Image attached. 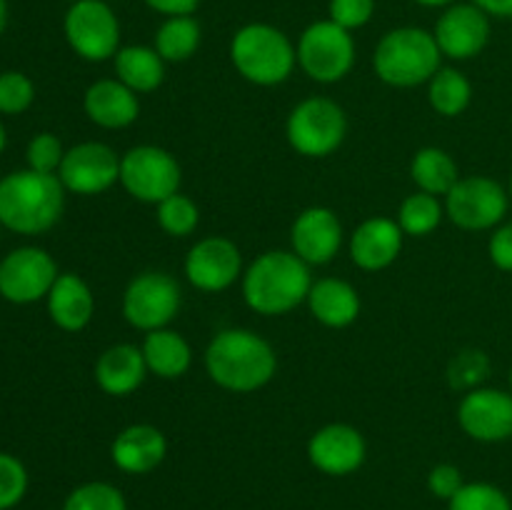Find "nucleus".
Returning <instances> with one entry per match:
<instances>
[{
  "label": "nucleus",
  "instance_id": "a878e982",
  "mask_svg": "<svg viewBox=\"0 0 512 510\" xmlns=\"http://www.w3.org/2000/svg\"><path fill=\"white\" fill-rule=\"evenodd\" d=\"M115 78L133 93H153L165 80V60L153 45H123L113 58Z\"/></svg>",
  "mask_w": 512,
  "mask_h": 510
},
{
  "label": "nucleus",
  "instance_id": "423d86ee",
  "mask_svg": "<svg viewBox=\"0 0 512 510\" xmlns=\"http://www.w3.org/2000/svg\"><path fill=\"white\" fill-rule=\"evenodd\" d=\"M285 138L303 158H328L348 138V115L335 100L313 95L290 110Z\"/></svg>",
  "mask_w": 512,
  "mask_h": 510
},
{
  "label": "nucleus",
  "instance_id": "473e14b6",
  "mask_svg": "<svg viewBox=\"0 0 512 510\" xmlns=\"http://www.w3.org/2000/svg\"><path fill=\"white\" fill-rule=\"evenodd\" d=\"M448 510H512V503L503 488L475 480V483H465L448 500Z\"/></svg>",
  "mask_w": 512,
  "mask_h": 510
},
{
  "label": "nucleus",
  "instance_id": "7ed1b4c3",
  "mask_svg": "<svg viewBox=\"0 0 512 510\" xmlns=\"http://www.w3.org/2000/svg\"><path fill=\"white\" fill-rule=\"evenodd\" d=\"M65 208V188L58 175L15 170L0 180V223L20 235L53 228Z\"/></svg>",
  "mask_w": 512,
  "mask_h": 510
},
{
  "label": "nucleus",
  "instance_id": "49530a36",
  "mask_svg": "<svg viewBox=\"0 0 512 510\" xmlns=\"http://www.w3.org/2000/svg\"><path fill=\"white\" fill-rule=\"evenodd\" d=\"M508 195H510V208H512V173H510V183H508Z\"/></svg>",
  "mask_w": 512,
  "mask_h": 510
},
{
  "label": "nucleus",
  "instance_id": "aec40b11",
  "mask_svg": "<svg viewBox=\"0 0 512 510\" xmlns=\"http://www.w3.org/2000/svg\"><path fill=\"white\" fill-rule=\"evenodd\" d=\"M168 455V438L160 428L148 423H135L120 430L110 445V460L128 475L153 473Z\"/></svg>",
  "mask_w": 512,
  "mask_h": 510
},
{
  "label": "nucleus",
  "instance_id": "c85d7f7f",
  "mask_svg": "<svg viewBox=\"0 0 512 510\" xmlns=\"http://www.w3.org/2000/svg\"><path fill=\"white\" fill-rule=\"evenodd\" d=\"M473 83L458 68H440L428 83V103L443 118H458L470 108Z\"/></svg>",
  "mask_w": 512,
  "mask_h": 510
},
{
  "label": "nucleus",
  "instance_id": "f257e3e1",
  "mask_svg": "<svg viewBox=\"0 0 512 510\" xmlns=\"http://www.w3.org/2000/svg\"><path fill=\"white\" fill-rule=\"evenodd\" d=\"M205 370L218 388L230 393H255L278 370L275 348L248 328H225L205 348Z\"/></svg>",
  "mask_w": 512,
  "mask_h": 510
},
{
  "label": "nucleus",
  "instance_id": "de8ad7c7",
  "mask_svg": "<svg viewBox=\"0 0 512 510\" xmlns=\"http://www.w3.org/2000/svg\"><path fill=\"white\" fill-rule=\"evenodd\" d=\"M508 380H510V393H512V368H510V375H508Z\"/></svg>",
  "mask_w": 512,
  "mask_h": 510
},
{
  "label": "nucleus",
  "instance_id": "c9c22d12",
  "mask_svg": "<svg viewBox=\"0 0 512 510\" xmlns=\"http://www.w3.org/2000/svg\"><path fill=\"white\" fill-rule=\"evenodd\" d=\"M63 158H65L63 143H60L58 135L53 133H38L28 143V150H25L28 168L38 170V173L58 175Z\"/></svg>",
  "mask_w": 512,
  "mask_h": 510
},
{
  "label": "nucleus",
  "instance_id": "1a4fd4ad",
  "mask_svg": "<svg viewBox=\"0 0 512 510\" xmlns=\"http://www.w3.org/2000/svg\"><path fill=\"white\" fill-rule=\"evenodd\" d=\"M445 218L460 230L480 233L495 230L505 223L510 210V195L503 183L490 175H465L445 195Z\"/></svg>",
  "mask_w": 512,
  "mask_h": 510
},
{
  "label": "nucleus",
  "instance_id": "ddd939ff",
  "mask_svg": "<svg viewBox=\"0 0 512 510\" xmlns=\"http://www.w3.org/2000/svg\"><path fill=\"white\" fill-rule=\"evenodd\" d=\"M435 43H438L443 58L450 60H473L488 48L490 35H493V23L490 15L475 3H453L440 13L435 23Z\"/></svg>",
  "mask_w": 512,
  "mask_h": 510
},
{
  "label": "nucleus",
  "instance_id": "58836bf2",
  "mask_svg": "<svg viewBox=\"0 0 512 510\" xmlns=\"http://www.w3.org/2000/svg\"><path fill=\"white\" fill-rule=\"evenodd\" d=\"M455 373L460 375L458 385L460 388H478L480 380L490 373V363H488V355L485 353H460L453 363Z\"/></svg>",
  "mask_w": 512,
  "mask_h": 510
},
{
  "label": "nucleus",
  "instance_id": "2f4dec72",
  "mask_svg": "<svg viewBox=\"0 0 512 510\" xmlns=\"http://www.w3.org/2000/svg\"><path fill=\"white\" fill-rule=\"evenodd\" d=\"M63 510H128L123 490L115 488L113 483L93 480L83 483L65 498Z\"/></svg>",
  "mask_w": 512,
  "mask_h": 510
},
{
  "label": "nucleus",
  "instance_id": "20e7f679",
  "mask_svg": "<svg viewBox=\"0 0 512 510\" xmlns=\"http://www.w3.org/2000/svg\"><path fill=\"white\" fill-rule=\"evenodd\" d=\"M440 60H443V53L430 30L400 25L378 40L373 53V70L385 85L418 88V85H428L430 78L443 68Z\"/></svg>",
  "mask_w": 512,
  "mask_h": 510
},
{
  "label": "nucleus",
  "instance_id": "b1692460",
  "mask_svg": "<svg viewBox=\"0 0 512 510\" xmlns=\"http://www.w3.org/2000/svg\"><path fill=\"white\" fill-rule=\"evenodd\" d=\"M305 303H308L310 315L320 325L335 330L353 325L358 320L360 308H363L358 290L343 278L313 280V288H310Z\"/></svg>",
  "mask_w": 512,
  "mask_h": 510
},
{
  "label": "nucleus",
  "instance_id": "6ab92c4d",
  "mask_svg": "<svg viewBox=\"0 0 512 510\" xmlns=\"http://www.w3.org/2000/svg\"><path fill=\"white\" fill-rule=\"evenodd\" d=\"M405 233L395 218H385V215H375V218L363 220L358 228L353 230L348 240L350 260L358 265L360 270L368 273H378V270L390 268L403 253Z\"/></svg>",
  "mask_w": 512,
  "mask_h": 510
},
{
  "label": "nucleus",
  "instance_id": "e433bc0d",
  "mask_svg": "<svg viewBox=\"0 0 512 510\" xmlns=\"http://www.w3.org/2000/svg\"><path fill=\"white\" fill-rule=\"evenodd\" d=\"M375 0H330L328 18L345 30H360L373 20Z\"/></svg>",
  "mask_w": 512,
  "mask_h": 510
},
{
  "label": "nucleus",
  "instance_id": "f8f14e48",
  "mask_svg": "<svg viewBox=\"0 0 512 510\" xmlns=\"http://www.w3.org/2000/svg\"><path fill=\"white\" fill-rule=\"evenodd\" d=\"M58 275V265L48 250L25 245L0 260V295L15 305L38 303L48 298Z\"/></svg>",
  "mask_w": 512,
  "mask_h": 510
},
{
  "label": "nucleus",
  "instance_id": "0eeeda50",
  "mask_svg": "<svg viewBox=\"0 0 512 510\" xmlns=\"http://www.w3.org/2000/svg\"><path fill=\"white\" fill-rule=\"evenodd\" d=\"M298 68L320 85L340 83L355 65L353 33L333 20H315L300 33Z\"/></svg>",
  "mask_w": 512,
  "mask_h": 510
},
{
  "label": "nucleus",
  "instance_id": "ea45409f",
  "mask_svg": "<svg viewBox=\"0 0 512 510\" xmlns=\"http://www.w3.org/2000/svg\"><path fill=\"white\" fill-rule=\"evenodd\" d=\"M488 255L495 268L503 270V273H512V220L490 230Z\"/></svg>",
  "mask_w": 512,
  "mask_h": 510
},
{
  "label": "nucleus",
  "instance_id": "dca6fc26",
  "mask_svg": "<svg viewBox=\"0 0 512 510\" xmlns=\"http://www.w3.org/2000/svg\"><path fill=\"white\" fill-rule=\"evenodd\" d=\"M458 425L478 443H503L512 438V393L485 385L468 390L458 405Z\"/></svg>",
  "mask_w": 512,
  "mask_h": 510
},
{
  "label": "nucleus",
  "instance_id": "2eb2a0df",
  "mask_svg": "<svg viewBox=\"0 0 512 510\" xmlns=\"http://www.w3.org/2000/svg\"><path fill=\"white\" fill-rule=\"evenodd\" d=\"M183 270L193 288L220 293L243 278V253L225 235H208L188 250Z\"/></svg>",
  "mask_w": 512,
  "mask_h": 510
},
{
  "label": "nucleus",
  "instance_id": "f704fd0d",
  "mask_svg": "<svg viewBox=\"0 0 512 510\" xmlns=\"http://www.w3.org/2000/svg\"><path fill=\"white\" fill-rule=\"evenodd\" d=\"M28 493V470L15 455L0 453V510H10Z\"/></svg>",
  "mask_w": 512,
  "mask_h": 510
},
{
  "label": "nucleus",
  "instance_id": "4be33fe9",
  "mask_svg": "<svg viewBox=\"0 0 512 510\" xmlns=\"http://www.w3.org/2000/svg\"><path fill=\"white\" fill-rule=\"evenodd\" d=\"M145 378H148V365H145L143 350L138 345H110L95 363V383L113 398H125V395L135 393L145 383Z\"/></svg>",
  "mask_w": 512,
  "mask_h": 510
},
{
  "label": "nucleus",
  "instance_id": "412c9836",
  "mask_svg": "<svg viewBox=\"0 0 512 510\" xmlns=\"http://www.w3.org/2000/svg\"><path fill=\"white\" fill-rule=\"evenodd\" d=\"M83 108L90 123L105 130H123L138 120L140 98L118 78H103L85 90Z\"/></svg>",
  "mask_w": 512,
  "mask_h": 510
},
{
  "label": "nucleus",
  "instance_id": "4c0bfd02",
  "mask_svg": "<svg viewBox=\"0 0 512 510\" xmlns=\"http://www.w3.org/2000/svg\"><path fill=\"white\" fill-rule=\"evenodd\" d=\"M465 485L463 473L453 463H438L428 473V490L440 500H450Z\"/></svg>",
  "mask_w": 512,
  "mask_h": 510
},
{
  "label": "nucleus",
  "instance_id": "37998d69",
  "mask_svg": "<svg viewBox=\"0 0 512 510\" xmlns=\"http://www.w3.org/2000/svg\"><path fill=\"white\" fill-rule=\"evenodd\" d=\"M418 5H423V8H448V5L458 3V0H415Z\"/></svg>",
  "mask_w": 512,
  "mask_h": 510
},
{
  "label": "nucleus",
  "instance_id": "4468645a",
  "mask_svg": "<svg viewBox=\"0 0 512 510\" xmlns=\"http://www.w3.org/2000/svg\"><path fill=\"white\" fill-rule=\"evenodd\" d=\"M58 178L68 193L100 195L120 183V155L98 140L78 143L65 150Z\"/></svg>",
  "mask_w": 512,
  "mask_h": 510
},
{
  "label": "nucleus",
  "instance_id": "9b49d317",
  "mask_svg": "<svg viewBox=\"0 0 512 510\" xmlns=\"http://www.w3.org/2000/svg\"><path fill=\"white\" fill-rule=\"evenodd\" d=\"M183 305L178 280L163 270H145L135 275L123 293V318L135 330L168 328Z\"/></svg>",
  "mask_w": 512,
  "mask_h": 510
},
{
  "label": "nucleus",
  "instance_id": "7c9ffc66",
  "mask_svg": "<svg viewBox=\"0 0 512 510\" xmlns=\"http://www.w3.org/2000/svg\"><path fill=\"white\" fill-rule=\"evenodd\" d=\"M158 208V225L173 238H188L195 233L200 223V208L193 198L183 193H175L165 198Z\"/></svg>",
  "mask_w": 512,
  "mask_h": 510
},
{
  "label": "nucleus",
  "instance_id": "a18cd8bd",
  "mask_svg": "<svg viewBox=\"0 0 512 510\" xmlns=\"http://www.w3.org/2000/svg\"><path fill=\"white\" fill-rule=\"evenodd\" d=\"M5 128H3V123H0V153H3V148H5Z\"/></svg>",
  "mask_w": 512,
  "mask_h": 510
},
{
  "label": "nucleus",
  "instance_id": "f03ea898",
  "mask_svg": "<svg viewBox=\"0 0 512 510\" xmlns=\"http://www.w3.org/2000/svg\"><path fill=\"white\" fill-rule=\"evenodd\" d=\"M243 300L250 310L265 318L285 315L303 305L313 288L310 265L293 250H268L258 255L240 278Z\"/></svg>",
  "mask_w": 512,
  "mask_h": 510
},
{
  "label": "nucleus",
  "instance_id": "39448f33",
  "mask_svg": "<svg viewBox=\"0 0 512 510\" xmlns=\"http://www.w3.org/2000/svg\"><path fill=\"white\" fill-rule=\"evenodd\" d=\"M228 53L240 78L260 88L285 83L298 65L295 43L270 23H248L235 30Z\"/></svg>",
  "mask_w": 512,
  "mask_h": 510
},
{
  "label": "nucleus",
  "instance_id": "6e6552de",
  "mask_svg": "<svg viewBox=\"0 0 512 510\" xmlns=\"http://www.w3.org/2000/svg\"><path fill=\"white\" fill-rule=\"evenodd\" d=\"M183 170L170 150L158 145H135L120 155V185L138 203L158 205L180 193Z\"/></svg>",
  "mask_w": 512,
  "mask_h": 510
},
{
  "label": "nucleus",
  "instance_id": "5701e85b",
  "mask_svg": "<svg viewBox=\"0 0 512 510\" xmlns=\"http://www.w3.org/2000/svg\"><path fill=\"white\" fill-rule=\"evenodd\" d=\"M48 313L60 330L78 333L95 315L93 290L78 273H60L48 293Z\"/></svg>",
  "mask_w": 512,
  "mask_h": 510
},
{
  "label": "nucleus",
  "instance_id": "bb28decb",
  "mask_svg": "<svg viewBox=\"0 0 512 510\" xmlns=\"http://www.w3.org/2000/svg\"><path fill=\"white\" fill-rule=\"evenodd\" d=\"M410 178L423 193L445 198L460 180V170L448 150L428 145V148H420L410 160Z\"/></svg>",
  "mask_w": 512,
  "mask_h": 510
},
{
  "label": "nucleus",
  "instance_id": "72a5a7b5",
  "mask_svg": "<svg viewBox=\"0 0 512 510\" xmlns=\"http://www.w3.org/2000/svg\"><path fill=\"white\" fill-rule=\"evenodd\" d=\"M35 100L33 80L18 70L0 73V113L18 115L28 110Z\"/></svg>",
  "mask_w": 512,
  "mask_h": 510
},
{
  "label": "nucleus",
  "instance_id": "393cba45",
  "mask_svg": "<svg viewBox=\"0 0 512 510\" xmlns=\"http://www.w3.org/2000/svg\"><path fill=\"white\" fill-rule=\"evenodd\" d=\"M140 350H143L148 373L163 380L183 378L193 365V348L178 330H150V333H145Z\"/></svg>",
  "mask_w": 512,
  "mask_h": 510
},
{
  "label": "nucleus",
  "instance_id": "c756f323",
  "mask_svg": "<svg viewBox=\"0 0 512 510\" xmlns=\"http://www.w3.org/2000/svg\"><path fill=\"white\" fill-rule=\"evenodd\" d=\"M445 218V205L438 195H430L418 190V193L408 195L398 208V225L403 228L405 235L410 238H425L433 233Z\"/></svg>",
  "mask_w": 512,
  "mask_h": 510
},
{
  "label": "nucleus",
  "instance_id": "a211bd4d",
  "mask_svg": "<svg viewBox=\"0 0 512 510\" xmlns=\"http://www.w3.org/2000/svg\"><path fill=\"white\" fill-rule=\"evenodd\" d=\"M343 223L325 205L305 208L290 225V250L308 265H328L343 248Z\"/></svg>",
  "mask_w": 512,
  "mask_h": 510
},
{
  "label": "nucleus",
  "instance_id": "f3484780",
  "mask_svg": "<svg viewBox=\"0 0 512 510\" xmlns=\"http://www.w3.org/2000/svg\"><path fill=\"white\" fill-rule=\"evenodd\" d=\"M368 443L363 433L348 423H330L315 430L308 440V460L320 473L345 478L363 468Z\"/></svg>",
  "mask_w": 512,
  "mask_h": 510
},
{
  "label": "nucleus",
  "instance_id": "79ce46f5",
  "mask_svg": "<svg viewBox=\"0 0 512 510\" xmlns=\"http://www.w3.org/2000/svg\"><path fill=\"white\" fill-rule=\"evenodd\" d=\"M478 8H483L490 18L512 20V0H470Z\"/></svg>",
  "mask_w": 512,
  "mask_h": 510
},
{
  "label": "nucleus",
  "instance_id": "9d476101",
  "mask_svg": "<svg viewBox=\"0 0 512 510\" xmlns=\"http://www.w3.org/2000/svg\"><path fill=\"white\" fill-rule=\"evenodd\" d=\"M63 30L73 53L88 63H103L120 50V20L105 0L70 3Z\"/></svg>",
  "mask_w": 512,
  "mask_h": 510
},
{
  "label": "nucleus",
  "instance_id": "a19ab883",
  "mask_svg": "<svg viewBox=\"0 0 512 510\" xmlns=\"http://www.w3.org/2000/svg\"><path fill=\"white\" fill-rule=\"evenodd\" d=\"M143 3L165 18H175V15H193L200 0H143Z\"/></svg>",
  "mask_w": 512,
  "mask_h": 510
},
{
  "label": "nucleus",
  "instance_id": "cd10ccee",
  "mask_svg": "<svg viewBox=\"0 0 512 510\" xmlns=\"http://www.w3.org/2000/svg\"><path fill=\"white\" fill-rule=\"evenodd\" d=\"M200 38H203V30L193 15H175V18H165L155 30L153 48L165 63H185L198 53Z\"/></svg>",
  "mask_w": 512,
  "mask_h": 510
},
{
  "label": "nucleus",
  "instance_id": "c03bdc74",
  "mask_svg": "<svg viewBox=\"0 0 512 510\" xmlns=\"http://www.w3.org/2000/svg\"><path fill=\"white\" fill-rule=\"evenodd\" d=\"M5 25H8V3H5V0H0V35H3Z\"/></svg>",
  "mask_w": 512,
  "mask_h": 510
}]
</instances>
